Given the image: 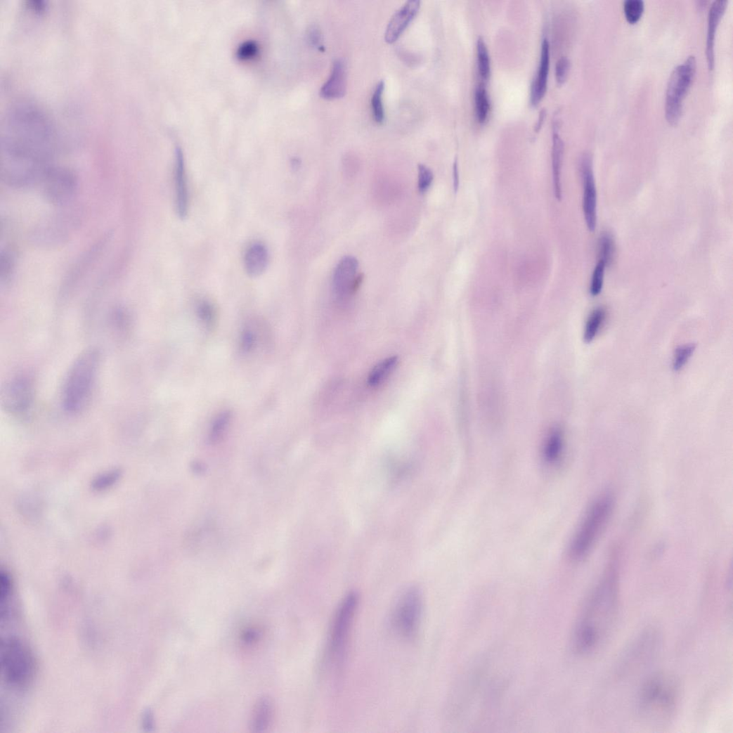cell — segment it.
<instances>
[{
    "mask_svg": "<svg viewBox=\"0 0 733 733\" xmlns=\"http://www.w3.org/2000/svg\"><path fill=\"white\" fill-rule=\"evenodd\" d=\"M34 388L31 379L18 375L11 380L1 391V405L9 413L22 415L27 412L33 400Z\"/></svg>",
    "mask_w": 733,
    "mask_h": 733,
    "instance_id": "11",
    "label": "cell"
},
{
    "mask_svg": "<svg viewBox=\"0 0 733 733\" xmlns=\"http://www.w3.org/2000/svg\"><path fill=\"white\" fill-rule=\"evenodd\" d=\"M153 715L149 711H147L143 718V725L147 728H151L153 727Z\"/></svg>",
    "mask_w": 733,
    "mask_h": 733,
    "instance_id": "42",
    "label": "cell"
},
{
    "mask_svg": "<svg viewBox=\"0 0 733 733\" xmlns=\"http://www.w3.org/2000/svg\"><path fill=\"white\" fill-rule=\"evenodd\" d=\"M423 600L420 591L411 587L398 599L392 614V625L396 633L406 640L416 637L422 614Z\"/></svg>",
    "mask_w": 733,
    "mask_h": 733,
    "instance_id": "9",
    "label": "cell"
},
{
    "mask_svg": "<svg viewBox=\"0 0 733 733\" xmlns=\"http://www.w3.org/2000/svg\"><path fill=\"white\" fill-rule=\"evenodd\" d=\"M583 183V212L588 229L594 231L597 221V195L591 154L585 153L580 162Z\"/></svg>",
    "mask_w": 733,
    "mask_h": 733,
    "instance_id": "13",
    "label": "cell"
},
{
    "mask_svg": "<svg viewBox=\"0 0 733 733\" xmlns=\"http://www.w3.org/2000/svg\"><path fill=\"white\" fill-rule=\"evenodd\" d=\"M600 260L606 266L611 264L615 254V244L612 236L607 233H603L599 242Z\"/></svg>",
    "mask_w": 733,
    "mask_h": 733,
    "instance_id": "31",
    "label": "cell"
},
{
    "mask_svg": "<svg viewBox=\"0 0 733 733\" xmlns=\"http://www.w3.org/2000/svg\"><path fill=\"white\" fill-rule=\"evenodd\" d=\"M174 186L176 213L180 219H184L188 214L189 198L183 157L179 150L176 153Z\"/></svg>",
    "mask_w": 733,
    "mask_h": 733,
    "instance_id": "17",
    "label": "cell"
},
{
    "mask_svg": "<svg viewBox=\"0 0 733 733\" xmlns=\"http://www.w3.org/2000/svg\"><path fill=\"white\" fill-rule=\"evenodd\" d=\"M453 187L455 192H457L459 188L460 176L457 160L455 161L453 164Z\"/></svg>",
    "mask_w": 733,
    "mask_h": 733,
    "instance_id": "41",
    "label": "cell"
},
{
    "mask_svg": "<svg viewBox=\"0 0 733 733\" xmlns=\"http://www.w3.org/2000/svg\"><path fill=\"white\" fill-rule=\"evenodd\" d=\"M37 185L49 203L63 206L74 197L78 188V179L70 169L53 165Z\"/></svg>",
    "mask_w": 733,
    "mask_h": 733,
    "instance_id": "10",
    "label": "cell"
},
{
    "mask_svg": "<svg viewBox=\"0 0 733 733\" xmlns=\"http://www.w3.org/2000/svg\"><path fill=\"white\" fill-rule=\"evenodd\" d=\"M399 363L397 356H392L380 361L370 371L368 382L371 387H380L387 381L395 371Z\"/></svg>",
    "mask_w": 733,
    "mask_h": 733,
    "instance_id": "23",
    "label": "cell"
},
{
    "mask_svg": "<svg viewBox=\"0 0 733 733\" xmlns=\"http://www.w3.org/2000/svg\"><path fill=\"white\" fill-rule=\"evenodd\" d=\"M268 259V252L264 244L258 242L251 244L247 249L244 257L247 273L252 278L260 276L265 272Z\"/></svg>",
    "mask_w": 733,
    "mask_h": 733,
    "instance_id": "19",
    "label": "cell"
},
{
    "mask_svg": "<svg viewBox=\"0 0 733 733\" xmlns=\"http://www.w3.org/2000/svg\"><path fill=\"white\" fill-rule=\"evenodd\" d=\"M564 151V145L562 139L557 133L554 131L553 136V144H552V174H553V181H554V195L558 201H561L562 198V183H561V174L562 168L563 163Z\"/></svg>",
    "mask_w": 733,
    "mask_h": 733,
    "instance_id": "22",
    "label": "cell"
},
{
    "mask_svg": "<svg viewBox=\"0 0 733 733\" xmlns=\"http://www.w3.org/2000/svg\"><path fill=\"white\" fill-rule=\"evenodd\" d=\"M257 334L251 328H246L241 336V349L245 353L252 352L258 341Z\"/></svg>",
    "mask_w": 733,
    "mask_h": 733,
    "instance_id": "38",
    "label": "cell"
},
{
    "mask_svg": "<svg viewBox=\"0 0 733 733\" xmlns=\"http://www.w3.org/2000/svg\"><path fill=\"white\" fill-rule=\"evenodd\" d=\"M697 67L696 58L688 56L670 74L666 100V117L668 123L676 125L681 117L682 104L692 83Z\"/></svg>",
    "mask_w": 733,
    "mask_h": 733,
    "instance_id": "8",
    "label": "cell"
},
{
    "mask_svg": "<svg viewBox=\"0 0 733 733\" xmlns=\"http://www.w3.org/2000/svg\"><path fill=\"white\" fill-rule=\"evenodd\" d=\"M358 261L353 257H344L337 265L332 275V290L340 301L351 298L358 291L363 281V274H358Z\"/></svg>",
    "mask_w": 733,
    "mask_h": 733,
    "instance_id": "12",
    "label": "cell"
},
{
    "mask_svg": "<svg viewBox=\"0 0 733 733\" xmlns=\"http://www.w3.org/2000/svg\"><path fill=\"white\" fill-rule=\"evenodd\" d=\"M2 675L10 687L23 690L33 682L36 663L29 646L16 637L4 638L0 647Z\"/></svg>",
    "mask_w": 733,
    "mask_h": 733,
    "instance_id": "5",
    "label": "cell"
},
{
    "mask_svg": "<svg viewBox=\"0 0 733 733\" xmlns=\"http://www.w3.org/2000/svg\"><path fill=\"white\" fill-rule=\"evenodd\" d=\"M727 0H715L711 6L708 19V34L706 43V56L710 71L715 65V33L725 11L727 8Z\"/></svg>",
    "mask_w": 733,
    "mask_h": 733,
    "instance_id": "18",
    "label": "cell"
},
{
    "mask_svg": "<svg viewBox=\"0 0 733 733\" xmlns=\"http://www.w3.org/2000/svg\"><path fill=\"white\" fill-rule=\"evenodd\" d=\"M346 90V69L343 60L336 59L332 67L327 81L322 86L320 93L325 99L342 98Z\"/></svg>",
    "mask_w": 733,
    "mask_h": 733,
    "instance_id": "15",
    "label": "cell"
},
{
    "mask_svg": "<svg viewBox=\"0 0 733 733\" xmlns=\"http://www.w3.org/2000/svg\"><path fill=\"white\" fill-rule=\"evenodd\" d=\"M570 61L566 56L561 57L556 64V79L559 84L565 82L569 71Z\"/></svg>",
    "mask_w": 733,
    "mask_h": 733,
    "instance_id": "39",
    "label": "cell"
},
{
    "mask_svg": "<svg viewBox=\"0 0 733 733\" xmlns=\"http://www.w3.org/2000/svg\"><path fill=\"white\" fill-rule=\"evenodd\" d=\"M545 117V110H543L541 111V112H540V115H539L538 122L536 127V129L537 130H538L540 127L542 126V124L543 122Z\"/></svg>",
    "mask_w": 733,
    "mask_h": 733,
    "instance_id": "43",
    "label": "cell"
},
{
    "mask_svg": "<svg viewBox=\"0 0 733 733\" xmlns=\"http://www.w3.org/2000/svg\"><path fill=\"white\" fill-rule=\"evenodd\" d=\"M121 477V472L114 469L98 476L93 483V488L96 491H103L117 483Z\"/></svg>",
    "mask_w": 733,
    "mask_h": 733,
    "instance_id": "33",
    "label": "cell"
},
{
    "mask_svg": "<svg viewBox=\"0 0 733 733\" xmlns=\"http://www.w3.org/2000/svg\"><path fill=\"white\" fill-rule=\"evenodd\" d=\"M680 697V683L675 675L666 672L654 673L644 681L640 689L638 715L648 725L664 726L674 719Z\"/></svg>",
    "mask_w": 733,
    "mask_h": 733,
    "instance_id": "3",
    "label": "cell"
},
{
    "mask_svg": "<svg viewBox=\"0 0 733 733\" xmlns=\"http://www.w3.org/2000/svg\"><path fill=\"white\" fill-rule=\"evenodd\" d=\"M100 363V353L96 349L83 352L72 363L65 377L62 391V403L70 413L82 411L92 395Z\"/></svg>",
    "mask_w": 733,
    "mask_h": 733,
    "instance_id": "4",
    "label": "cell"
},
{
    "mask_svg": "<svg viewBox=\"0 0 733 733\" xmlns=\"http://www.w3.org/2000/svg\"><path fill=\"white\" fill-rule=\"evenodd\" d=\"M231 418L230 411H224L220 413L214 420L209 434V441L212 443H217L223 438L229 426Z\"/></svg>",
    "mask_w": 733,
    "mask_h": 733,
    "instance_id": "25",
    "label": "cell"
},
{
    "mask_svg": "<svg viewBox=\"0 0 733 733\" xmlns=\"http://www.w3.org/2000/svg\"><path fill=\"white\" fill-rule=\"evenodd\" d=\"M13 580L10 573L7 571L2 570L0 573V602H1L2 614L8 611V602L13 593Z\"/></svg>",
    "mask_w": 733,
    "mask_h": 733,
    "instance_id": "28",
    "label": "cell"
},
{
    "mask_svg": "<svg viewBox=\"0 0 733 733\" xmlns=\"http://www.w3.org/2000/svg\"><path fill=\"white\" fill-rule=\"evenodd\" d=\"M564 448V434L561 429H554L548 434L543 449V459L548 466L558 464Z\"/></svg>",
    "mask_w": 733,
    "mask_h": 733,
    "instance_id": "20",
    "label": "cell"
},
{
    "mask_svg": "<svg viewBox=\"0 0 733 733\" xmlns=\"http://www.w3.org/2000/svg\"><path fill=\"white\" fill-rule=\"evenodd\" d=\"M420 8V0H408L405 3L390 20L384 32V40L389 44L396 41L415 17Z\"/></svg>",
    "mask_w": 733,
    "mask_h": 733,
    "instance_id": "14",
    "label": "cell"
},
{
    "mask_svg": "<svg viewBox=\"0 0 733 733\" xmlns=\"http://www.w3.org/2000/svg\"><path fill=\"white\" fill-rule=\"evenodd\" d=\"M696 345L686 344L678 347L675 351L673 361V370L676 372L682 370L696 351Z\"/></svg>",
    "mask_w": 733,
    "mask_h": 733,
    "instance_id": "30",
    "label": "cell"
},
{
    "mask_svg": "<svg viewBox=\"0 0 733 733\" xmlns=\"http://www.w3.org/2000/svg\"><path fill=\"white\" fill-rule=\"evenodd\" d=\"M619 607L618 573L612 565L592 592L578 622L573 640L576 653L592 655L604 648L614 628Z\"/></svg>",
    "mask_w": 733,
    "mask_h": 733,
    "instance_id": "2",
    "label": "cell"
},
{
    "mask_svg": "<svg viewBox=\"0 0 733 733\" xmlns=\"http://www.w3.org/2000/svg\"><path fill=\"white\" fill-rule=\"evenodd\" d=\"M550 65V46L549 41L545 38L542 45L541 58L536 78L531 89V103L536 105L544 97L547 85L548 74Z\"/></svg>",
    "mask_w": 733,
    "mask_h": 733,
    "instance_id": "16",
    "label": "cell"
},
{
    "mask_svg": "<svg viewBox=\"0 0 733 733\" xmlns=\"http://www.w3.org/2000/svg\"><path fill=\"white\" fill-rule=\"evenodd\" d=\"M274 711V704L271 699L266 697L259 699L254 706L252 716L251 728L252 731L255 732L265 731L273 720Z\"/></svg>",
    "mask_w": 733,
    "mask_h": 733,
    "instance_id": "21",
    "label": "cell"
},
{
    "mask_svg": "<svg viewBox=\"0 0 733 733\" xmlns=\"http://www.w3.org/2000/svg\"><path fill=\"white\" fill-rule=\"evenodd\" d=\"M56 138L49 120L38 108L22 105L13 110L2 145L3 181L15 188L37 185L54 165Z\"/></svg>",
    "mask_w": 733,
    "mask_h": 733,
    "instance_id": "1",
    "label": "cell"
},
{
    "mask_svg": "<svg viewBox=\"0 0 733 733\" xmlns=\"http://www.w3.org/2000/svg\"><path fill=\"white\" fill-rule=\"evenodd\" d=\"M434 173L427 166H418V188L421 193H425L434 181Z\"/></svg>",
    "mask_w": 733,
    "mask_h": 733,
    "instance_id": "37",
    "label": "cell"
},
{
    "mask_svg": "<svg viewBox=\"0 0 733 733\" xmlns=\"http://www.w3.org/2000/svg\"><path fill=\"white\" fill-rule=\"evenodd\" d=\"M644 9L642 0H626L624 3V11L626 19L630 23H636L642 17Z\"/></svg>",
    "mask_w": 733,
    "mask_h": 733,
    "instance_id": "32",
    "label": "cell"
},
{
    "mask_svg": "<svg viewBox=\"0 0 733 733\" xmlns=\"http://www.w3.org/2000/svg\"><path fill=\"white\" fill-rule=\"evenodd\" d=\"M198 315L205 325L211 328L214 325L216 312L214 306L208 301H202L197 308Z\"/></svg>",
    "mask_w": 733,
    "mask_h": 733,
    "instance_id": "35",
    "label": "cell"
},
{
    "mask_svg": "<svg viewBox=\"0 0 733 733\" xmlns=\"http://www.w3.org/2000/svg\"><path fill=\"white\" fill-rule=\"evenodd\" d=\"M606 267V264L599 259L595 268L592 279L590 292L592 296H598L602 291Z\"/></svg>",
    "mask_w": 733,
    "mask_h": 733,
    "instance_id": "34",
    "label": "cell"
},
{
    "mask_svg": "<svg viewBox=\"0 0 733 733\" xmlns=\"http://www.w3.org/2000/svg\"><path fill=\"white\" fill-rule=\"evenodd\" d=\"M477 56L479 73L481 79L487 81L490 74V57L487 46L481 37L477 41Z\"/></svg>",
    "mask_w": 733,
    "mask_h": 733,
    "instance_id": "27",
    "label": "cell"
},
{
    "mask_svg": "<svg viewBox=\"0 0 733 733\" xmlns=\"http://www.w3.org/2000/svg\"><path fill=\"white\" fill-rule=\"evenodd\" d=\"M606 318L602 308H597L590 316L586 323L584 339L588 343L592 342L597 335Z\"/></svg>",
    "mask_w": 733,
    "mask_h": 733,
    "instance_id": "24",
    "label": "cell"
},
{
    "mask_svg": "<svg viewBox=\"0 0 733 733\" xmlns=\"http://www.w3.org/2000/svg\"><path fill=\"white\" fill-rule=\"evenodd\" d=\"M614 507L611 496L598 498L588 510L569 546V557L581 560L587 557L598 541L611 517Z\"/></svg>",
    "mask_w": 733,
    "mask_h": 733,
    "instance_id": "6",
    "label": "cell"
},
{
    "mask_svg": "<svg viewBox=\"0 0 733 733\" xmlns=\"http://www.w3.org/2000/svg\"><path fill=\"white\" fill-rule=\"evenodd\" d=\"M384 90V82L380 81L375 86L371 100L374 119L378 124L382 123L384 119V110L382 103Z\"/></svg>",
    "mask_w": 733,
    "mask_h": 733,
    "instance_id": "29",
    "label": "cell"
},
{
    "mask_svg": "<svg viewBox=\"0 0 733 733\" xmlns=\"http://www.w3.org/2000/svg\"><path fill=\"white\" fill-rule=\"evenodd\" d=\"M309 36H310V40L312 44L320 50H322L323 46L322 44V35L319 28L316 26L313 27Z\"/></svg>",
    "mask_w": 733,
    "mask_h": 733,
    "instance_id": "40",
    "label": "cell"
},
{
    "mask_svg": "<svg viewBox=\"0 0 733 733\" xmlns=\"http://www.w3.org/2000/svg\"><path fill=\"white\" fill-rule=\"evenodd\" d=\"M359 604L356 592L347 595L335 614L327 645V658L332 666L342 663L349 646Z\"/></svg>",
    "mask_w": 733,
    "mask_h": 733,
    "instance_id": "7",
    "label": "cell"
},
{
    "mask_svg": "<svg viewBox=\"0 0 733 733\" xmlns=\"http://www.w3.org/2000/svg\"><path fill=\"white\" fill-rule=\"evenodd\" d=\"M0 261H1L0 273H1L2 282H8L11 279L15 268L14 257L9 252H2Z\"/></svg>",
    "mask_w": 733,
    "mask_h": 733,
    "instance_id": "36",
    "label": "cell"
},
{
    "mask_svg": "<svg viewBox=\"0 0 733 733\" xmlns=\"http://www.w3.org/2000/svg\"><path fill=\"white\" fill-rule=\"evenodd\" d=\"M475 103L477 119L480 123H484L488 117L490 102L487 91L482 85L476 89Z\"/></svg>",
    "mask_w": 733,
    "mask_h": 733,
    "instance_id": "26",
    "label": "cell"
}]
</instances>
